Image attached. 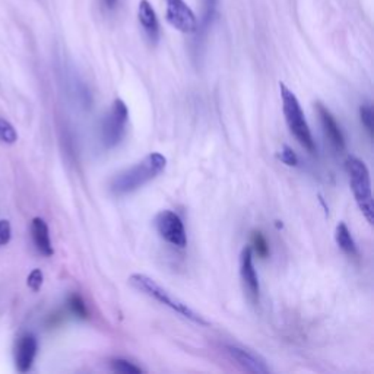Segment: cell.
I'll return each mask as SVG.
<instances>
[{"mask_svg": "<svg viewBox=\"0 0 374 374\" xmlns=\"http://www.w3.org/2000/svg\"><path fill=\"white\" fill-rule=\"evenodd\" d=\"M129 120V110L123 99L116 98L111 104V109L106 119L102 120L101 139L106 148H114L121 142L126 133V126Z\"/></svg>", "mask_w": 374, "mask_h": 374, "instance_id": "5b68a950", "label": "cell"}, {"mask_svg": "<svg viewBox=\"0 0 374 374\" xmlns=\"http://www.w3.org/2000/svg\"><path fill=\"white\" fill-rule=\"evenodd\" d=\"M318 113L322 121L323 132L329 139V142L332 143V147H334L337 151H342L345 148V139L335 117L332 116L330 111L326 107H323L322 104H318Z\"/></svg>", "mask_w": 374, "mask_h": 374, "instance_id": "8fae6325", "label": "cell"}, {"mask_svg": "<svg viewBox=\"0 0 374 374\" xmlns=\"http://www.w3.org/2000/svg\"><path fill=\"white\" fill-rule=\"evenodd\" d=\"M278 158H279L285 165H288V167H296V165L298 164V158H297L296 152H294L293 150H291L289 147H286V145H284L282 150L279 151Z\"/></svg>", "mask_w": 374, "mask_h": 374, "instance_id": "ffe728a7", "label": "cell"}, {"mask_svg": "<svg viewBox=\"0 0 374 374\" xmlns=\"http://www.w3.org/2000/svg\"><path fill=\"white\" fill-rule=\"evenodd\" d=\"M335 240L338 243V246L341 247V251H344L346 255L349 256H357V246L354 239H352L348 227L345 222H339L337 225V230H335Z\"/></svg>", "mask_w": 374, "mask_h": 374, "instance_id": "5bb4252c", "label": "cell"}, {"mask_svg": "<svg viewBox=\"0 0 374 374\" xmlns=\"http://www.w3.org/2000/svg\"><path fill=\"white\" fill-rule=\"evenodd\" d=\"M218 9V0H203V19H202V27L206 30L210 28L212 20L217 15Z\"/></svg>", "mask_w": 374, "mask_h": 374, "instance_id": "e0dca14e", "label": "cell"}, {"mask_svg": "<svg viewBox=\"0 0 374 374\" xmlns=\"http://www.w3.org/2000/svg\"><path fill=\"white\" fill-rule=\"evenodd\" d=\"M360 117H361L363 126L366 128V131L368 132V135L373 136V120H374V116H373L371 107L370 106H361V109H360Z\"/></svg>", "mask_w": 374, "mask_h": 374, "instance_id": "44dd1931", "label": "cell"}, {"mask_svg": "<svg viewBox=\"0 0 374 374\" xmlns=\"http://www.w3.org/2000/svg\"><path fill=\"white\" fill-rule=\"evenodd\" d=\"M31 234L34 244L37 247V251L43 255V256H53V244L50 239V231H49V225L43 218H34L31 222Z\"/></svg>", "mask_w": 374, "mask_h": 374, "instance_id": "4fadbf2b", "label": "cell"}, {"mask_svg": "<svg viewBox=\"0 0 374 374\" xmlns=\"http://www.w3.org/2000/svg\"><path fill=\"white\" fill-rule=\"evenodd\" d=\"M225 349H227V354L231 357V360H234L246 371L256 373V374L271 373V368L267 367L266 361L259 354H256V352L247 349V348L237 346V345H227Z\"/></svg>", "mask_w": 374, "mask_h": 374, "instance_id": "9c48e42d", "label": "cell"}, {"mask_svg": "<svg viewBox=\"0 0 374 374\" xmlns=\"http://www.w3.org/2000/svg\"><path fill=\"white\" fill-rule=\"evenodd\" d=\"M68 304H69V308L75 316H78L79 319H88V316H90L88 308H87L84 300H82L78 294H72L68 300Z\"/></svg>", "mask_w": 374, "mask_h": 374, "instance_id": "2e32d148", "label": "cell"}, {"mask_svg": "<svg viewBox=\"0 0 374 374\" xmlns=\"http://www.w3.org/2000/svg\"><path fill=\"white\" fill-rule=\"evenodd\" d=\"M117 2H119V0H102V4L106 5L109 9H114Z\"/></svg>", "mask_w": 374, "mask_h": 374, "instance_id": "cb8c5ba5", "label": "cell"}, {"mask_svg": "<svg viewBox=\"0 0 374 374\" xmlns=\"http://www.w3.org/2000/svg\"><path fill=\"white\" fill-rule=\"evenodd\" d=\"M111 368L117 373H123V374H139L142 373V368L135 366L133 363L128 361V360H121V358H114L111 360Z\"/></svg>", "mask_w": 374, "mask_h": 374, "instance_id": "ac0fdd59", "label": "cell"}, {"mask_svg": "<svg viewBox=\"0 0 374 374\" xmlns=\"http://www.w3.org/2000/svg\"><path fill=\"white\" fill-rule=\"evenodd\" d=\"M165 2V19L177 31L183 34L198 32V18L192 8L184 0H164Z\"/></svg>", "mask_w": 374, "mask_h": 374, "instance_id": "8992f818", "label": "cell"}, {"mask_svg": "<svg viewBox=\"0 0 374 374\" xmlns=\"http://www.w3.org/2000/svg\"><path fill=\"white\" fill-rule=\"evenodd\" d=\"M240 277L244 285V289L247 291L248 297L252 298L253 303L259 301V294H260V286H259V279L256 269L253 265V251L251 247H244L241 251L240 256Z\"/></svg>", "mask_w": 374, "mask_h": 374, "instance_id": "ba28073f", "label": "cell"}, {"mask_svg": "<svg viewBox=\"0 0 374 374\" xmlns=\"http://www.w3.org/2000/svg\"><path fill=\"white\" fill-rule=\"evenodd\" d=\"M155 228L159 237L176 247L187 246V236L181 218L173 211H161L155 217Z\"/></svg>", "mask_w": 374, "mask_h": 374, "instance_id": "52a82bcc", "label": "cell"}, {"mask_svg": "<svg viewBox=\"0 0 374 374\" xmlns=\"http://www.w3.org/2000/svg\"><path fill=\"white\" fill-rule=\"evenodd\" d=\"M129 284L140 291V293H143L145 296H148L154 300H157L158 303L164 304L170 307L171 310H174L176 313L181 315L183 318L192 320L193 323H198L200 326H207L210 325V322H207L203 316H200L199 313H196V311L187 306L184 301H181L180 298L171 296L167 289H165L164 286H161L155 279L143 275V274H133L129 277Z\"/></svg>", "mask_w": 374, "mask_h": 374, "instance_id": "7a4b0ae2", "label": "cell"}, {"mask_svg": "<svg viewBox=\"0 0 374 374\" xmlns=\"http://www.w3.org/2000/svg\"><path fill=\"white\" fill-rule=\"evenodd\" d=\"M165 165H167V158L159 152H152L133 167L119 173L110 183V191L116 196L132 193L158 177L165 170Z\"/></svg>", "mask_w": 374, "mask_h": 374, "instance_id": "6da1fadb", "label": "cell"}, {"mask_svg": "<svg viewBox=\"0 0 374 374\" xmlns=\"http://www.w3.org/2000/svg\"><path fill=\"white\" fill-rule=\"evenodd\" d=\"M38 344L34 335H24L19 339L16 346V368L20 373H27L32 367L37 356Z\"/></svg>", "mask_w": 374, "mask_h": 374, "instance_id": "7c38bea8", "label": "cell"}, {"mask_svg": "<svg viewBox=\"0 0 374 374\" xmlns=\"http://www.w3.org/2000/svg\"><path fill=\"white\" fill-rule=\"evenodd\" d=\"M0 139L6 143H15L18 140V133L15 128L5 119H0Z\"/></svg>", "mask_w": 374, "mask_h": 374, "instance_id": "d6986e66", "label": "cell"}, {"mask_svg": "<svg viewBox=\"0 0 374 374\" xmlns=\"http://www.w3.org/2000/svg\"><path fill=\"white\" fill-rule=\"evenodd\" d=\"M279 91L282 98V110L289 132L293 133V136L298 140V143L304 150H307L311 154L316 152V143L313 136H311L298 98L284 84V82H279Z\"/></svg>", "mask_w": 374, "mask_h": 374, "instance_id": "3957f363", "label": "cell"}, {"mask_svg": "<svg viewBox=\"0 0 374 374\" xmlns=\"http://www.w3.org/2000/svg\"><path fill=\"white\" fill-rule=\"evenodd\" d=\"M43 281H44V277H43V272H41V269H34V271L28 275L27 284L32 291L37 293V291H40L41 285H43Z\"/></svg>", "mask_w": 374, "mask_h": 374, "instance_id": "7402d4cb", "label": "cell"}, {"mask_svg": "<svg viewBox=\"0 0 374 374\" xmlns=\"http://www.w3.org/2000/svg\"><path fill=\"white\" fill-rule=\"evenodd\" d=\"M138 19L145 34L152 44H157L159 40V23L154 8L148 0H140L138 6Z\"/></svg>", "mask_w": 374, "mask_h": 374, "instance_id": "30bf717a", "label": "cell"}, {"mask_svg": "<svg viewBox=\"0 0 374 374\" xmlns=\"http://www.w3.org/2000/svg\"><path fill=\"white\" fill-rule=\"evenodd\" d=\"M11 236H12V228H11V222L6 219L0 221V246H5L11 241Z\"/></svg>", "mask_w": 374, "mask_h": 374, "instance_id": "603a6c76", "label": "cell"}, {"mask_svg": "<svg viewBox=\"0 0 374 374\" xmlns=\"http://www.w3.org/2000/svg\"><path fill=\"white\" fill-rule=\"evenodd\" d=\"M252 246L251 247L252 251H255V253L260 258V259H266L269 256V246L266 239L263 237V234L260 231H253L252 233Z\"/></svg>", "mask_w": 374, "mask_h": 374, "instance_id": "9a60e30c", "label": "cell"}, {"mask_svg": "<svg viewBox=\"0 0 374 374\" xmlns=\"http://www.w3.org/2000/svg\"><path fill=\"white\" fill-rule=\"evenodd\" d=\"M345 169L349 177L351 191L354 193V198L358 203L360 211L366 217L368 224L374 222V205H373V195H371V180L367 165L356 158L349 157L345 162Z\"/></svg>", "mask_w": 374, "mask_h": 374, "instance_id": "277c9868", "label": "cell"}]
</instances>
